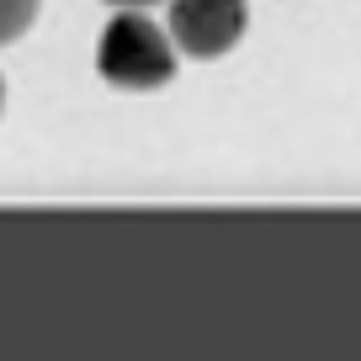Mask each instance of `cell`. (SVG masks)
I'll list each match as a JSON object with an SVG mask.
<instances>
[{
	"instance_id": "cell-2",
	"label": "cell",
	"mask_w": 361,
	"mask_h": 361,
	"mask_svg": "<svg viewBox=\"0 0 361 361\" xmlns=\"http://www.w3.org/2000/svg\"><path fill=\"white\" fill-rule=\"evenodd\" d=\"M165 27L186 59H224L250 27V0H170Z\"/></svg>"
},
{
	"instance_id": "cell-1",
	"label": "cell",
	"mask_w": 361,
	"mask_h": 361,
	"mask_svg": "<svg viewBox=\"0 0 361 361\" xmlns=\"http://www.w3.org/2000/svg\"><path fill=\"white\" fill-rule=\"evenodd\" d=\"M176 37L144 11H117L96 43V75L117 90H159L176 80Z\"/></svg>"
},
{
	"instance_id": "cell-4",
	"label": "cell",
	"mask_w": 361,
	"mask_h": 361,
	"mask_svg": "<svg viewBox=\"0 0 361 361\" xmlns=\"http://www.w3.org/2000/svg\"><path fill=\"white\" fill-rule=\"evenodd\" d=\"M112 11H149V6H159V0H106Z\"/></svg>"
},
{
	"instance_id": "cell-3",
	"label": "cell",
	"mask_w": 361,
	"mask_h": 361,
	"mask_svg": "<svg viewBox=\"0 0 361 361\" xmlns=\"http://www.w3.org/2000/svg\"><path fill=\"white\" fill-rule=\"evenodd\" d=\"M37 6H43V0H0V48L16 43V37L37 22Z\"/></svg>"
},
{
	"instance_id": "cell-5",
	"label": "cell",
	"mask_w": 361,
	"mask_h": 361,
	"mask_svg": "<svg viewBox=\"0 0 361 361\" xmlns=\"http://www.w3.org/2000/svg\"><path fill=\"white\" fill-rule=\"evenodd\" d=\"M0 106H6V80H0Z\"/></svg>"
}]
</instances>
